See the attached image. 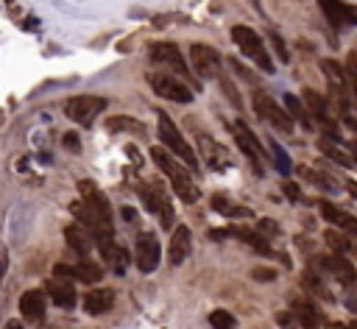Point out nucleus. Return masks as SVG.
Returning <instances> with one entry per match:
<instances>
[{"label": "nucleus", "mask_w": 357, "mask_h": 329, "mask_svg": "<svg viewBox=\"0 0 357 329\" xmlns=\"http://www.w3.org/2000/svg\"><path fill=\"white\" fill-rule=\"evenodd\" d=\"M151 156H153V162L159 164V170L170 178V184H173V190H176V195L184 201V204H195L198 201V187H195V181L190 178V173L165 151V148H151Z\"/></svg>", "instance_id": "1"}, {"label": "nucleus", "mask_w": 357, "mask_h": 329, "mask_svg": "<svg viewBox=\"0 0 357 329\" xmlns=\"http://www.w3.org/2000/svg\"><path fill=\"white\" fill-rule=\"evenodd\" d=\"M231 39H234V45L240 47V53H243V56H248L259 70L273 72L271 53L265 50L262 39H259V33H257L254 28H248V25H234V28H231Z\"/></svg>", "instance_id": "2"}, {"label": "nucleus", "mask_w": 357, "mask_h": 329, "mask_svg": "<svg viewBox=\"0 0 357 329\" xmlns=\"http://www.w3.org/2000/svg\"><path fill=\"white\" fill-rule=\"evenodd\" d=\"M156 120H159V139H162V145H167L190 170H195L198 167V159H195V151L187 145V139L181 137V131H178V125L165 114V112H156Z\"/></svg>", "instance_id": "3"}, {"label": "nucleus", "mask_w": 357, "mask_h": 329, "mask_svg": "<svg viewBox=\"0 0 357 329\" xmlns=\"http://www.w3.org/2000/svg\"><path fill=\"white\" fill-rule=\"evenodd\" d=\"M78 192H81V204L92 212L98 229H112V206H109L106 195L98 190V184L89 181V178H84V181H78Z\"/></svg>", "instance_id": "4"}, {"label": "nucleus", "mask_w": 357, "mask_h": 329, "mask_svg": "<svg viewBox=\"0 0 357 329\" xmlns=\"http://www.w3.org/2000/svg\"><path fill=\"white\" fill-rule=\"evenodd\" d=\"M148 84L151 89L165 98V100H173V103H192V89L178 78V75H167V72H151L148 75Z\"/></svg>", "instance_id": "5"}, {"label": "nucleus", "mask_w": 357, "mask_h": 329, "mask_svg": "<svg viewBox=\"0 0 357 329\" xmlns=\"http://www.w3.org/2000/svg\"><path fill=\"white\" fill-rule=\"evenodd\" d=\"M103 109H106V98L98 95H75L64 103V114L78 125H89Z\"/></svg>", "instance_id": "6"}, {"label": "nucleus", "mask_w": 357, "mask_h": 329, "mask_svg": "<svg viewBox=\"0 0 357 329\" xmlns=\"http://www.w3.org/2000/svg\"><path fill=\"white\" fill-rule=\"evenodd\" d=\"M254 112H257L262 120H268L273 128H279L282 134H293V128H296V125H293V117H290L282 106H276V103H273L265 92H259V89L254 92Z\"/></svg>", "instance_id": "7"}, {"label": "nucleus", "mask_w": 357, "mask_h": 329, "mask_svg": "<svg viewBox=\"0 0 357 329\" xmlns=\"http://www.w3.org/2000/svg\"><path fill=\"white\" fill-rule=\"evenodd\" d=\"M134 262L142 273H151L159 268L162 262V245H159V237L153 231H142L137 237V245H134Z\"/></svg>", "instance_id": "8"}, {"label": "nucleus", "mask_w": 357, "mask_h": 329, "mask_svg": "<svg viewBox=\"0 0 357 329\" xmlns=\"http://www.w3.org/2000/svg\"><path fill=\"white\" fill-rule=\"evenodd\" d=\"M148 56H151V61H156V64H170V67L178 72V78L187 84L190 67H187V61H184L178 45H173V42H151V45H148Z\"/></svg>", "instance_id": "9"}, {"label": "nucleus", "mask_w": 357, "mask_h": 329, "mask_svg": "<svg viewBox=\"0 0 357 329\" xmlns=\"http://www.w3.org/2000/svg\"><path fill=\"white\" fill-rule=\"evenodd\" d=\"M53 276H56V279H67V282L78 279V282L95 284V282H100L103 270H100V265H98V262H92V259H81V262H75V265L59 262V265L53 268Z\"/></svg>", "instance_id": "10"}, {"label": "nucleus", "mask_w": 357, "mask_h": 329, "mask_svg": "<svg viewBox=\"0 0 357 329\" xmlns=\"http://www.w3.org/2000/svg\"><path fill=\"white\" fill-rule=\"evenodd\" d=\"M190 61H192V70L201 75V78H220V56L215 47L209 45H192L190 47Z\"/></svg>", "instance_id": "11"}, {"label": "nucleus", "mask_w": 357, "mask_h": 329, "mask_svg": "<svg viewBox=\"0 0 357 329\" xmlns=\"http://www.w3.org/2000/svg\"><path fill=\"white\" fill-rule=\"evenodd\" d=\"M195 142H198V151H201V159L209 164V167H215V170H226L229 164H231V156H229V151L218 142V139H212L209 134H204V131H195Z\"/></svg>", "instance_id": "12"}, {"label": "nucleus", "mask_w": 357, "mask_h": 329, "mask_svg": "<svg viewBox=\"0 0 357 329\" xmlns=\"http://www.w3.org/2000/svg\"><path fill=\"white\" fill-rule=\"evenodd\" d=\"M142 201L148 204V209L156 215L159 212V220H162V226L165 229H170L173 226V204L167 201V195H165V190L159 187V184H142Z\"/></svg>", "instance_id": "13"}, {"label": "nucleus", "mask_w": 357, "mask_h": 329, "mask_svg": "<svg viewBox=\"0 0 357 329\" xmlns=\"http://www.w3.org/2000/svg\"><path fill=\"white\" fill-rule=\"evenodd\" d=\"M229 128H231V134H234V139H237L240 151H243L254 164H262L268 153H265V148L259 145V139L251 134V128H245V123H243V120H234Z\"/></svg>", "instance_id": "14"}, {"label": "nucleus", "mask_w": 357, "mask_h": 329, "mask_svg": "<svg viewBox=\"0 0 357 329\" xmlns=\"http://www.w3.org/2000/svg\"><path fill=\"white\" fill-rule=\"evenodd\" d=\"M20 312H22V318H25V321H31V323L45 321V312H47L45 290H39V287L25 290V293L20 296Z\"/></svg>", "instance_id": "15"}, {"label": "nucleus", "mask_w": 357, "mask_h": 329, "mask_svg": "<svg viewBox=\"0 0 357 329\" xmlns=\"http://www.w3.org/2000/svg\"><path fill=\"white\" fill-rule=\"evenodd\" d=\"M190 248H192L190 229H187L184 223H178V229H173V234H170V245H167L170 265H181V262L190 257Z\"/></svg>", "instance_id": "16"}, {"label": "nucleus", "mask_w": 357, "mask_h": 329, "mask_svg": "<svg viewBox=\"0 0 357 329\" xmlns=\"http://www.w3.org/2000/svg\"><path fill=\"white\" fill-rule=\"evenodd\" d=\"M114 304V290L112 287H95L84 296V312L86 315H103Z\"/></svg>", "instance_id": "17"}, {"label": "nucleus", "mask_w": 357, "mask_h": 329, "mask_svg": "<svg viewBox=\"0 0 357 329\" xmlns=\"http://www.w3.org/2000/svg\"><path fill=\"white\" fill-rule=\"evenodd\" d=\"M64 240H67V245L78 254V257H84L86 259V254H89V248H92V234H89V229H84L81 223H70L67 229H64Z\"/></svg>", "instance_id": "18"}, {"label": "nucleus", "mask_w": 357, "mask_h": 329, "mask_svg": "<svg viewBox=\"0 0 357 329\" xmlns=\"http://www.w3.org/2000/svg\"><path fill=\"white\" fill-rule=\"evenodd\" d=\"M47 296H50V301H56L64 309L75 307V284L67 279H56V276L47 279Z\"/></svg>", "instance_id": "19"}, {"label": "nucleus", "mask_w": 357, "mask_h": 329, "mask_svg": "<svg viewBox=\"0 0 357 329\" xmlns=\"http://www.w3.org/2000/svg\"><path fill=\"white\" fill-rule=\"evenodd\" d=\"M324 268L340 282V284H354V279H357V273H354V268H351V262L346 259V257H340V254H329V257H324Z\"/></svg>", "instance_id": "20"}, {"label": "nucleus", "mask_w": 357, "mask_h": 329, "mask_svg": "<svg viewBox=\"0 0 357 329\" xmlns=\"http://www.w3.org/2000/svg\"><path fill=\"white\" fill-rule=\"evenodd\" d=\"M321 8L326 11V17H329V22H332L335 28H343V25H354V22H357V8L346 6V3L324 0V3H321Z\"/></svg>", "instance_id": "21"}, {"label": "nucleus", "mask_w": 357, "mask_h": 329, "mask_svg": "<svg viewBox=\"0 0 357 329\" xmlns=\"http://www.w3.org/2000/svg\"><path fill=\"white\" fill-rule=\"evenodd\" d=\"M293 315H296V321H298L304 329H321V326H318V323H321V315H318V309L312 307V301H304V298L293 301Z\"/></svg>", "instance_id": "22"}, {"label": "nucleus", "mask_w": 357, "mask_h": 329, "mask_svg": "<svg viewBox=\"0 0 357 329\" xmlns=\"http://www.w3.org/2000/svg\"><path fill=\"white\" fill-rule=\"evenodd\" d=\"M321 70H324V75H326V81H329V89L346 92L349 78H346V70H343L337 61H332V59H321Z\"/></svg>", "instance_id": "23"}, {"label": "nucleus", "mask_w": 357, "mask_h": 329, "mask_svg": "<svg viewBox=\"0 0 357 329\" xmlns=\"http://www.w3.org/2000/svg\"><path fill=\"white\" fill-rule=\"evenodd\" d=\"M284 112L293 117V123H301L304 128H312V125H315V123H312V117L307 114V109L301 106V100H298L296 95H290V92L284 95Z\"/></svg>", "instance_id": "24"}, {"label": "nucleus", "mask_w": 357, "mask_h": 329, "mask_svg": "<svg viewBox=\"0 0 357 329\" xmlns=\"http://www.w3.org/2000/svg\"><path fill=\"white\" fill-rule=\"evenodd\" d=\"M304 100H307V106L312 109V123L329 117V103H326V98H324L321 92H315V89H304Z\"/></svg>", "instance_id": "25"}, {"label": "nucleus", "mask_w": 357, "mask_h": 329, "mask_svg": "<svg viewBox=\"0 0 357 329\" xmlns=\"http://www.w3.org/2000/svg\"><path fill=\"white\" fill-rule=\"evenodd\" d=\"M265 145H268V153L273 156V162H276V170L282 173V176H287L290 173V159H287V153H284V148L276 142V139H265Z\"/></svg>", "instance_id": "26"}, {"label": "nucleus", "mask_w": 357, "mask_h": 329, "mask_svg": "<svg viewBox=\"0 0 357 329\" xmlns=\"http://www.w3.org/2000/svg\"><path fill=\"white\" fill-rule=\"evenodd\" d=\"M212 209L220 212V215H229V217H237V215H251V209H243L237 204H231L226 195H215L212 198Z\"/></svg>", "instance_id": "27"}, {"label": "nucleus", "mask_w": 357, "mask_h": 329, "mask_svg": "<svg viewBox=\"0 0 357 329\" xmlns=\"http://www.w3.org/2000/svg\"><path fill=\"white\" fill-rule=\"evenodd\" d=\"M318 148H321L332 162H337L340 167H351V164H354V159H351L349 153H343L340 148H335V145H332V139H321V142H318Z\"/></svg>", "instance_id": "28"}, {"label": "nucleus", "mask_w": 357, "mask_h": 329, "mask_svg": "<svg viewBox=\"0 0 357 329\" xmlns=\"http://www.w3.org/2000/svg\"><path fill=\"white\" fill-rule=\"evenodd\" d=\"M106 262L112 265L114 273H126V268H128V251H126L123 245H114V248L106 254Z\"/></svg>", "instance_id": "29"}, {"label": "nucleus", "mask_w": 357, "mask_h": 329, "mask_svg": "<svg viewBox=\"0 0 357 329\" xmlns=\"http://www.w3.org/2000/svg\"><path fill=\"white\" fill-rule=\"evenodd\" d=\"M209 323L212 329H237V321L229 309H212L209 312Z\"/></svg>", "instance_id": "30"}, {"label": "nucleus", "mask_w": 357, "mask_h": 329, "mask_svg": "<svg viewBox=\"0 0 357 329\" xmlns=\"http://www.w3.org/2000/svg\"><path fill=\"white\" fill-rule=\"evenodd\" d=\"M318 209H321V215H324L329 223H335V226H343V220H346V215H349V212L337 209V206L329 204V201H318Z\"/></svg>", "instance_id": "31"}, {"label": "nucleus", "mask_w": 357, "mask_h": 329, "mask_svg": "<svg viewBox=\"0 0 357 329\" xmlns=\"http://www.w3.org/2000/svg\"><path fill=\"white\" fill-rule=\"evenodd\" d=\"M326 243H329V245L335 248V254H340V257L351 248V243L346 240V234H343V231H337V229H329V231H326Z\"/></svg>", "instance_id": "32"}, {"label": "nucleus", "mask_w": 357, "mask_h": 329, "mask_svg": "<svg viewBox=\"0 0 357 329\" xmlns=\"http://www.w3.org/2000/svg\"><path fill=\"white\" fill-rule=\"evenodd\" d=\"M298 173H301L307 181H312V184H318V187H324V190H335V187H337L332 178H326V176H321V173H315V170H310V167H298Z\"/></svg>", "instance_id": "33"}, {"label": "nucleus", "mask_w": 357, "mask_h": 329, "mask_svg": "<svg viewBox=\"0 0 357 329\" xmlns=\"http://www.w3.org/2000/svg\"><path fill=\"white\" fill-rule=\"evenodd\" d=\"M346 78H349L351 89L357 92V53H351V56L346 59Z\"/></svg>", "instance_id": "34"}, {"label": "nucleus", "mask_w": 357, "mask_h": 329, "mask_svg": "<svg viewBox=\"0 0 357 329\" xmlns=\"http://www.w3.org/2000/svg\"><path fill=\"white\" fill-rule=\"evenodd\" d=\"M268 39H271V45L276 47V56H279L282 61H290V53H287V47H284V42H282V36H279V33H268Z\"/></svg>", "instance_id": "35"}, {"label": "nucleus", "mask_w": 357, "mask_h": 329, "mask_svg": "<svg viewBox=\"0 0 357 329\" xmlns=\"http://www.w3.org/2000/svg\"><path fill=\"white\" fill-rule=\"evenodd\" d=\"M220 86L229 92V98H231V106H237V109H240V106H243V103H240V95H237V89L231 86V81H229L226 75H220Z\"/></svg>", "instance_id": "36"}, {"label": "nucleus", "mask_w": 357, "mask_h": 329, "mask_svg": "<svg viewBox=\"0 0 357 329\" xmlns=\"http://www.w3.org/2000/svg\"><path fill=\"white\" fill-rule=\"evenodd\" d=\"M251 276H254L257 282H273V279H276V270H271V268H254Z\"/></svg>", "instance_id": "37"}, {"label": "nucleus", "mask_w": 357, "mask_h": 329, "mask_svg": "<svg viewBox=\"0 0 357 329\" xmlns=\"http://www.w3.org/2000/svg\"><path fill=\"white\" fill-rule=\"evenodd\" d=\"M61 142H64L67 151H81V142H78V134H75V131H67V134L61 137Z\"/></svg>", "instance_id": "38"}, {"label": "nucleus", "mask_w": 357, "mask_h": 329, "mask_svg": "<svg viewBox=\"0 0 357 329\" xmlns=\"http://www.w3.org/2000/svg\"><path fill=\"white\" fill-rule=\"evenodd\" d=\"M231 67H234V70H237V72H240V78H245V81H251V84H254V81H257V75H254V72H251V70H248V67H243V64H240V61H237V59H231Z\"/></svg>", "instance_id": "39"}, {"label": "nucleus", "mask_w": 357, "mask_h": 329, "mask_svg": "<svg viewBox=\"0 0 357 329\" xmlns=\"http://www.w3.org/2000/svg\"><path fill=\"white\" fill-rule=\"evenodd\" d=\"M276 321H279V326H282V329H293L296 315H293V312H279V315H276Z\"/></svg>", "instance_id": "40"}, {"label": "nucleus", "mask_w": 357, "mask_h": 329, "mask_svg": "<svg viewBox=\"0 0 357 329\" xmlns=\"http://www.w3.org/2000/svg\"><path fill=\"white\" fill-rule=\"evenodd\" d=\"M259 231H265L262 237H273L276 234V223L273 220H259Z\"/></svg>", "instance_id": "41"}, {"label": "nucleus", "mask_w": 357, "mask_h": 329, "mask_svg": "<svg viewBox=\"0 0 357 329\" xmlns=\"http://www.w3.org/2000/svg\"><path fill=\"white\" fill-rule=\"evenodd\" d=\"M340 229H346L349 234H354V237H357V217H354V215H346V220H343V226H340Z\"/></svg>", "instance_id": "42"}, {"label": "nucleus", "mask_w": 357, "mask_h": 329, "mask_svg": "<svg viewBox=\"0 0 357 329\" xmlns=\"http://www.w3.org/2000/svg\"><path fill=\"white\" fill-rule=\"evenodd\" d=\"M282 190H284V195H287V198H293V201L298 198V187H296V184H287V181H284V184H282Z\"/></svg>", "instance_id": "43"}, {"label": "nucleus", "mask_w": 357, "mask_h": 329, "mask_svg": "<svg viewBox=\"0 0 357 329\" xmlns=\"http://www.w3.org/2000/svg\"><path fill=\"white\" fill-rule=\"evenodd\" d=\"M123 217H126V220H137V212H134L131 206H126V209H123Z\"/></svg>", "instance_id": "44"}, {"label": "nucleus", "mask_w": 357, "mask_h": 329, "mask_svg": "<svg viewBox=\"0 0 357 329\" xmlns=\"http://www.w3.org/2000/svg\"><path fill=\"white\" fill-rule=\"evenodd\" d=\"M6 265H8V259H6V254L0 251V279H3V273H6Z\"/></svg>", "instance_id": "45"}, {"label": "nucleus", "mask_w": 357, "mask_h": 329, "mask_svg": "<svg viewBox=\"0 0 357 329\" xmlns=\"http://www.w3.org/2000/svg\"><path fill=\"white\" fill-rule=\"evenodd\" d=\"M6 329H25V326H22L20 321H8V323H6Z\"/></svg>", "instance_id": "46"}, {"label": "nucleus", "mask_w": 357, "mask_h": 329, "mask_svg": "<svg viewBox=\"0 0 357 329\" xmlns=\"http://www.w3.org/2000/svg\"><path fill=\"white\" fill-rule=\"evenodd\" d=\"M349 190H351V195L357 198V181H349Z\"/></svg>", "instance_id": "47"}, {"label": "nucleus", "mask_w": 357, "mask_h": 329, "mask_svg": "<svg viewBox=\"0 0 357 329\" xmlns=\"http://www.w3.org/2000/svg\"><path fill=\"white\" fill-rule=\"evenodd\" d=\"M326 329H349V326H346V323H329Z\"/></svg>", "instance_id": "48"}]
</instances>
